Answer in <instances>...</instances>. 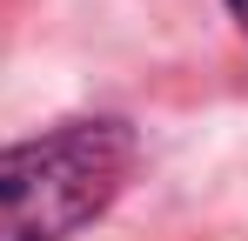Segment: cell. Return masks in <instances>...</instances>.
Here are the masks:
<instances>
[{
    "mask_svg": "<svg viewBox=\"0 0 248 241\" xmlns=\"http://www.w3.org/2000/svg\"><path fill=\"white\" fill-rule=\"evenodd\" d=\"M134 174L127 120H61L0 148V241H67Z\"/></svg>",
    "mask_w": 248,
    "mask_h": 241,
    "instance_id": "cell-1",
    "label": "cell"
},
{
    "mask_svg": "<svg viewBox=\"0 0 248 241\" xmlns=\"http://www.w3.org/2000/svg\"><path fill=\"white\" fill-rule=\"evenodd\" d=\"M228 14H235V20H242V34H248V0H228Z\"/></svg>",
    "mask_w": 248,
    "mask_h": 241,
    "instance_id": "cell-2",
    "label": "cell"
}]
</instances>
